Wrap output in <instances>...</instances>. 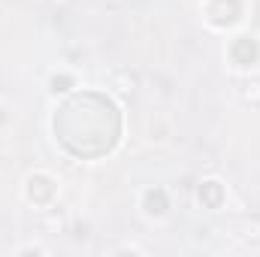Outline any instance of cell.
Segmentation results:
<instances>
[{"instance_id": "obj_1", "label": "cell", "mask_w": 260, "mask_h": 257, "mask_svg": "<svg viewBox=\"0 0 260 257\" xmlns=\"http://www.w3.org/2000/svg\"><path fill=\"white\" fill-rule=\"evenodd\" d=\"M233 58H236L239 64H251V61L257 58V46H254L251 40H245V37H242V40L233 46Z\"/></svg>"}, {"instance_id": "obj_2", "label": "cell", "mask_w": 260, "mask_h": 257, "mask_svg": "<svg viewBox=\"0 0 260 257\" xmlns=\"http://www.w3.org/2000/svg\"><path fill=\"white\" fill-rule=\"evenodd\" d=\"M52 194H55V188H52V182H49V179H43V176L30 179V197H34V200L46 203V200H49Z\"/></svg>"}, {"instance_id": "obj_3", "label": "cell", "mask_w": 260, "mask_h": 257, "mask_svg": "<svg viewBox=\"0 0 260 257\" xmlns=\"http://www.w3.org/2000/svg\"><path fill=\"white\" fill-rule=\"evenodd\" d=\"M145 203H148V212H154V215H160V212L167 209V200H164L160 191H151L148 197H145Z\"/></svg>"}, {"instance_id": "obj_4", "label": "cell", "mask_w": 260, "mask_h": 257, "mask_svg": "<svg viewBox=\"0 0 260 257\" xmlns=\"http://www.w3.org/2000/svg\"><path fill=\"white\" fill-rule=\"evenodd\" d=\"M206 200H209V206H218V200H221V188H218V182H206Z\"/></svg>"}]
</instances>
